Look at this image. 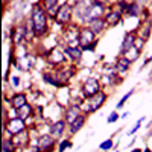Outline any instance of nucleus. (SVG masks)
<instances>
[{
  "instance_id": "1",
  "label": "nucleus",
  "mask_w": 152,
  "mask_h": 152,
  "mask_svg": "<svg viewBox=\"0 0 152 152\" xmlns=\"http://www.w3.org/2000/svg\"><path fill=\"white\" fill-rule=\"evenodd\" d=\"M32 26L37 37H41L47 32V15L40 5H34L32 8Z\"/></svg>"
},
{
  "instance_id": "2",
  "label": "nucleus",
  "mask_w": 152,
  "mask_h": 152,
  "mask_svg": "<svg viewBox=\"0 0 152 152\" xmlns=\"http://www.w3.org/2000/svg\"><path fill=\"white\" fill-rule=\"evenodd\" d=\"M96 34L90 28H82L79 31V46L82 50H93L96 46Z\"/></svg>"
},
{
  "instance_id": "3",
  "label": "nucleus",
  "mask_w": 152,
  "mask_h": 152,
  "mask_svg": "<svg viewBox=\"0 0 152 152\" xmlns=\"http://www.w3.org/2000/svg\"><path fill=\"white\" fill-rule=\"evenodd\" d=\"M105 99H107V94L104 91H100L93 97H88V100H85V104H82L81 110L85 113H94L105 104Z\"/></svg>"
},
{
  "instance_id": "4",
  "label": "nucleus",
  "mask_w": 152,
  "mask_h": 152,
  "mask_svg": "<svg viewBox=\"0 0 152 152\" xmlns=\"http://www.w3.org/2000/svg\"><path fill=\"white\" fill-rule=\"evenodd\" d=\"M72 15H73V6L72 3H62L56 14H55V20L58 24H67L70 20H72Z\"/></svg>"
},
{
  "instance_id": "5",
  "label": "nucleus",
  "mask_w": 152,
  "mask_h": 152,
  "mask_svg": "<svg viewBox=\"0 0 152 152\" xmlns=\"http://www.w3.org/2000/svg\"><path fill=\"white\" fill-rule=\"evenodd\" d=\"M97 93H100V82L97 81V78H88L84 85H82V94L85 97H93Z\"/></svg>"
},
{
  "instance_id": "6",
  "label": "nucleus",
  "mask_w": 152,
  "mask_h": 152,
  "mask_svg": "<svg viewBox=\"0 0 152 152\" xmlns=\"http://www.w3.org/2000/svg\"><path fill=\"white\" fill-rule=\"evenodd\" d=\"M5 129L11 135H17V134H20V132H23L24 129H26V123H24L23 119L15 117V119H11L5 123Z\"/></svg>"
},
{
  "instance_id": "7",
  "label": "nucleus",
  "mask_w": 152,
  "mask_h": 152,
  "mask_svg": "<svg viewBox=\"0 0 152 152\" xmlns=\"http://www.w3.org/2000/svg\"><path fill=\"white\" fill-rule=\"evenodd\" d=\"M55 143V137L53 135H41L38 138V148L41 151H52Z\"/></svg>"
},
{
  "instance_id": "8",
  "label": "nucleus",
  "mask_w": 152,
  "mask_h": 152,
  "mask_svg": "<svg viewBox=\"0 0 152 152\" xmlns=\"http://www.w3.org/2000/svg\"><path fill=\"white\" fill-rule=\"evenodd\" d=\"M47 59H49V62L52 66H58V64H61V62L64 61V52L59 50V49H53V50H50V52H49Z\"/></svg>"
},
{
  "instance_id": "9",
  "label": "nucleus",
  "mask_w": 152,
  "mask_h": 152,
  "mask_svg": "<svg viewBox=\"0 0 152 152\" xmlns=\"http://www.w3.org/2000/svg\"><path fill=\"white\" fill-rule=\"evenodd\" d=\"M81 107H75V105H70L67 110H66V122L70 125V123H73L76 119H78L79 116H81Z\"/></svg>"
},
{
  "instance_id": "10",
  "label": "nucleus",
  "mask_w": 152,
  "mask_h": 152,
  "mask_svg": "<svg viewBox=\"0 0 152 152\" xmlns=\"http://www.w3.org/2000/svg\"><path fill=\"white\" fill-rule=\"evenodd\" d=\"M66 120H58V122H55L52 126H50V135H53L55 138H59L61 135H62V132H64V129H66Z\"/></svg>"
},
{
  "instance_id": "11",
  "label": "nucleus",
  "mask_w": 152,
  "mask_h": 152,
  "mask_svg": "<svg viewBox=\"0 0 152 152\" xmlns=\"http://www.w3.org/2000/svg\"><path fill=\"white\" fill-rule=\"evenodd\" d=\"M64 52L67 53V56H70V59L73 62H79L81 58H82V52H81V49L78 47H73V46H67L64 49Z\"/></svg>"
},
{
  "instance_id": "12",
  "label": "nucleus",
  "mask_w": 152,
  "mask_h": 152,
  "mask_svg": "<svg viewBox=\"0 0 152 152\" xmlns=\"http://www.w3.org/2000/svg\"><path fill=\"white\" fill-rule=\"evenodd\" d=\"M88 24H90V29H91L94 34H99V32H102V31L105 29V26H107V21H105V18L99 17V18L91 20Z\"/></svg>"
},
{
  "instance_id": "13",
  "label": "nucleus",
  "mask_w": 152,
  "mask_h": 152,
  "mask_svg": "<svg viewBox=\"0 0 152 152\" xmlns=\"http://www.w3.org/2000/svg\"><path fill=\"white\" fill-rule=\"evenodd\" d=\"M17 66H18V69L28 72V70H31V69L34 67V58L29 56V55H24V56H21V58L17 61Z\"/></svg>"
},
{
  "instance_id": "14",
  "label": "nucleus",
  "mask_w": 152,
  "mask_h": 152,
  "mask_svg": "<svg viewBox=\"0 0 152 152\" xmlns=\"http://www.w3.org/2000/svg\"><path fill=\"white\" fill-rule=\"evenodd\" d=\"M11 105L14 107L15 110H18V108H21L23 105H26L28 104V100H26V96H24L23 93H18V94H14L11 97Z\"/></svg>"
},
{
  "instance_id": "15",
  "label": "nucleus",
  "mask_w": 152,
  "mask_h": 152,
  "mask_svg": "<svg viewBox=\"0 0 152 152\" xmlns=\"http://www.w3.org/2000/svg\"><path fill=\"white\" fill-rule=\"evenodd\" d=\"M105 21H107V24H110V26H116V24H119L122 21V12L120 11L110 12V14L105 17Z\"/></svg>"
},
{
  "instance_id": "16",
  "label": "nucleus",
  "mask_w": 152,
  "mask_h": 152,
  "mask_svg": "<svg viewBox=\"0 0 152 152\" xmlns=\"http://www.w3.org/2000/svg\"><path fill=\"white\" fill-rule=\"evenodd\" d=\"M134 46H135V37H134V34L128 32L125 35V40L122 41V53H125L126 50H129Z\"/></svg>"
},
{
  "instance_id": "17",
  "label": "nucleus",
  "mask_w": 152,
  "mask_h": 152,
  "mask_svg": "<svg viewBox=\"0 0 152 152\" xmlns=\"http://www.w3.org/2000/svg\"><path fill=\"white\" fill-rule=\"evenodd\" d=\"M43 79L47 82V84H52V85H55V87H61L62 84V79H61V76L59 75H52V73H44V76H43Z\"/></svg>"
},
{
  "instance_id": "18",
  "label": "nucleus",
  "mask_w": 152,
  "mask_h": 152,
  "mask_svg": "<svg viewBox=\"0 0 152 152\" xmlns=\"http://www.w3.org/2000/svg\"><path fill=\"white\" fill-rule=\"evenodd\" d=\"M129 66H131V61L126 59V58L122 55V58H119L117 62H116V70H117L119 73H125L126 70L129 69Z\"/></svg>"
},
{
  "instance_id": "19",
  "label": "nucleus",
  "mask_w": 152,
  "mask_h": 152,
  "mask_svg": "<svg viewBox=\"0 0 152 152\" xmlns=\"http://www.w3.org/2000/svg\"><path fill=\"white\" fill-rule=\"evenodd\" d=\"M15 111H17V117H20V119H23V120H26L28 117L32 116V107H31L29 104L23 105L21 108H18V110H15Z\"/></svg>"
},
{
  "instance_id": "20",
  "label": "nucleus",
  "mask_w": 152,
  "mask_h": 152,
  "mask_svg": "<svg viewBox=\"0 0 152 152\" xmlns=\"http://www.w3.org/2000/svg\"><path fill=\"white\" fill-rule=\"evenodd\" d=\"M84 125H85V117L81 114V116L76 119L73 123H70V132H72V134H76L79 129H82V126H84Z\"/></svg>"
},
{
  "instance_id": "21",
  "label": "nucleus",
  "mask_w": 152,
  "mask_h": 152,
  "mask_svg": "<svg viewBox=\"0 0 152 152\" xmlns=\"http://www.w3.org/2000/svg\"><path fill=\"white\" fill-rule=\"evenodd\" d=\"M123 56L132 62V61H135L138 56H140V49H138L137 46H134V47H131L129 50H126V52L123 53Z\"/></svg>"
},
{
  "instance_id": "22",
  "label": "nucleus",
  "mask_w": 152,
  "mask_h": 152,
  "mask_svg": "<svg viewBox=\"0 0 152 152\" xmlns=\"http://www.w3.org/2000/svg\"><path fill=\"white\" fill-rule=\"evenodd\" d=\"M15 148H17V145L14 143L12 138H3V142H2L3 152H15Z\"/></svg>"
},
{
  "instance_id": "23",
  "label": "nucleus",
  "mask_w": 152,
  "mask_h": 152,
  "mask_svg": "<svg viewBox=\"0 0 152 152\" xmlns=\"http://www.w3.org/2000/svg\"><path fill=\"white\" fill-rule=\"evenodd\" d=\"M123 14H126V15H137L138 14V3L137 2H131V3H128V6H126V9H125V12Z\"/></svg>"
},
{
  "instance_id": "24",
  "label": "nucleus",
  "mask_w": 152,
  "mask_h": 152,
  "mask_svg": "<svg viewBox=\"0 0 152 152\" xmlns=\"http://www.w3.org/2000/svg\"><path fill=\"white\" fill-rule=\"evenodd\" d=\"M24 37H26V28H24V26H20V28H17L15 43H17V44H20V43L24 40Z\"/></svg>"
},
{
  "instance_id": "25",
  "label": "nucleus",
  "mask_w": 152,
  "mask_h": 152,
  "mask_svg": "<svg viewBox=\"0 0 152 152\" xmlns=\"http://www.w3.org/2000/svg\"><path fill=\"white\" fill-rule=\"evenodd\" d=\"M43 3H44V8H46L49 12H52V11L58 6V0H43Z\"/></svg>"
},
{
  "instance_id": "26",
  "label": "nucleus",
  "mask_w": 152,
  "mask_h": 152,
  "mask_svg": "<svg viewBox=\"0 0 152 152\" xmlns=\"http://www.w3.org/2000/svg\"><path fill=\"white\" fill-rule=\"evenodd\" d=\"M149 34H151V23H146L145 26H143V29H142V37H140V38H143V40H148Z\"/></svg>"
},
{
  "instance_id": "27",
  "label": "nucleus",
  "mask_w": 152,
  "mask_h": 152,
  "mask_svg": "<svg viewBox=\"0 0 152 152\" xmlns=\"http://www.w3.org/2000/svg\"><path fill=\"white\" fill-rule=\"evenodd\" d=\"M58 148H59V149H58L59 152H64V151H67L69 148H72V142L66 138V140H62V142L59 143V146H58Z\"/></svg>"
},
{
  "instance_id": "28",
  "label": "nucleus",
  "mask_w": 152,
  "mask_h": 152,
  "mask_svg": "<svg viewBox=\"0 0 152 152\" xmlns=\"http://www.w3.org/2000/svg\"><path fill=\"white\" fill-rule=\"evenodd\" d=\"M132 93H134V88H132L131 91H128V93H126V94H125V96H123V97L120 99V102L117 104V108H122V107L125 105V102H126V100H128V99H129V97L132 96Z\"/></svg>"
},
{
  "instance_id": "29",
  "label": "nucleus",
  "mask_w": 152,
  "mask_h": 152,
  "mask_svg": "<svg viewBox=\"0 0 152 152\" xmlns=\"http://www.w3.org/2000/svg\"><path fill=\"white\" fill-rule=\"evenodd\" d=\"M111 148H113V140H111V138L105 140L104 143H100V146H99V149H102V151H110Z\"/></svg>"
},
{
  "instance_id": "30",
  "label": "nucleus",
  "mask_w": 152,
  "mask_h": 152,
  "mask_svg": "<svg viewBox=\"0 0 152 152\" xmlns=\"http://www.w3.org/2000/svg\"><path fill=\"white\" fill-rule=\"evenodd\" d=\"M143 120H145V117H142V119H140V120H138V122H137V123H135V126H134V128H132V129H131V131H129V132H128V134H129V135H132V134H134V132H137V131H138V129H140V126H142V122H143Z\"/></svg>"
},
{
  "instance_id": "31",
  "label": "nucleus",
  "mask_w": 152,
  "mask_h": 152,
  "mask_svg": "<svg viewBox=\"0 0 152 152\" xmlns=\"http://www.w3.org/2000/svg\"><path fill=\"white\" fill-rule=\"evenodd\" d=\"M119 119V114L117 113H111L110 116H108V123H114V122H117Z\"/></svg>"
},
{
  "instance_id": "32",
  "label": "nucleus",
  "mask_w": 152,
  "mask_h": 152,
  "mask_svg": "<svg viewBox=\"0 0 152 152\" xmlns=\"http://www.w3.org/2000/svg\"><path fill=\"white\" fill-rule=\"evenodd\" d=\"M12 82H14V85H15V87H18V84H20V81H18L17 76H12Z\"/></svg>"
},
{
  "instance_id": "33",
  "label": "nucleus",
  "mask_w": 152,
  "mask_h": 152,
  "mask_svg": "<svg viewBox=\"0 0 152 152\" xmlns=\"http://www.w3.org/2000/svg\"><path fill=\"white\" fill-rule=\"evenodd\" d=\"M135 2H137L138 5H145V3L148 2V0H135Z\"/></svg>"
},
{
  "instance_id": "34",
  "label": "nucleus",
  "mask_w": 152,
  "mask_h": 152,
  "mask_svg": "<svg viewBox=\"0 0 152 152\" xmlns=\"http://www.w3.org/2000/svg\"><path fill=\"white\" fill-rule=\"evenodd\" d=\"M131 152H142L140 149H134V151H131Z\"/></svg>"
},
{
  "instance_id": "35",
  "label": "nucleus",
  "mask_w": 152,
  "mask_h": 152,
  "mask_svg": "<svg viewBox=\"0 0 152 152\" xmlns=\"http://www.w3.org/2000/svg\"><path fill=\"white\" fill-rule=\"evenodd\" d=\"M145 152H151V149H145Z\"/></svg>"
}]
</instances>
